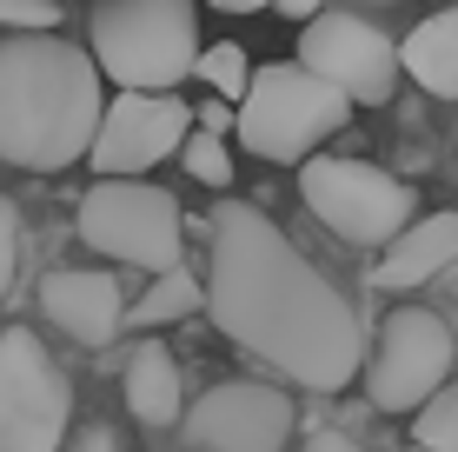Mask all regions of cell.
<instances>
[{"mask_svg": "<svg viewBox=\"0 0 458 452\" xmlns=\"http://www.w3.org/2000/svg\"><path fill=\"white\" fill-rule=\"evenodd\" d=\"M199 306H207V279H199L193 267H166V273H153V286L140 293L133 306H126V326L160 333V326H173V320H193Z\"/></svg>", "mask_w": 458, "mask_h": 452, "instance_id": "2e32d148", "label": "cell"}, {"mask_svg": "<svg viewBox=\"0 0 458 452\" xmlns=\"http://www.w3.org/2000/svg\"><path fill=\"white\" fill-rule=\"evenodd\" d=\"M60 0H0V27L7 34H60Z\"/></svg>", "mask_w": 458, "mask_h": 452, "instance_id": "ffe728a7", "label": "cell"}, {"mask_svg": "<svg viewBox=\"0 0 458 452\" xmlns=\"http://www.w3.org/2000/svg\"><path fill=\"white\" fill-rule=\"evenodd\" d=\"M199 81H207L219 100L240 107V100H246V87H252V60H246V47H240V40H213L207 54H199Z\"/></svg>", "mask_w": 458, "mask_h": 452, "instance_id": "e0dca14e", "label": "cell"}, {"mask_svg": "<svg viewBox=\"0 0 458 452\" xmlns=\"http://www.w3.org/2000/svg\"><path fill=\"white\" fill-rule=\"evenodd\" d=\"M186 133H193V114H186L180 93H114L87 160L100 180H133V174H153L160 160H173L186 147Z\"/></svg>", "mask_w": 458, "mask_h": 452, "instance_id": "8fae6325", "label": "cell"}, {"mask_svg": "<svg viewBox=\"0 0 458 452\" xmlns=\"http://www.w3.org/2000/svg\"><path fill=\"white\" fill-rule=\"evenodd\" d=\"M87 54L120 93H173L199 73V7L193 0H93Z\"/></svg>", "mask_w": 458, "mask_h": 452, "instance_id": "3957f363", "label": "cell"}, {"mask_svg": "<svg viewBox=\"0 0 458 452\" xmlns=\"http://www.w3.org/2000/svg\"><path fill=\"white\" fill-rule=\"evenodd\" d=\"M180 160H186V180H199V186H233V147H226L219 133H207V127L186 133Z\"/></svg>", "mask_w": 458, "mask_h": 452, "instance_id": "ac0fdd59", "label": "cell"}, {"mask_svg": "<svg viewBox=\"0 0 458 452\" xmlns=\"http://www.w3.org/2000/svg\"><path fill=\"white\" fill-rule=\"evenodd\" d=\"M73 386L34 326L0 333V452H67Z\"/></svg>", "mask_w": 458, "mask_h": 452, "instance_id": "ba28073f", "label": "cell"}, {"mask_svg": "<svg viewBox=\"0 0 458 452\" xmlns=\"http://www.w3.org/2000/svg\"><path fill=\"white\" fill-rule=\"evenodd\" d=\"M452 133H458V127H452Z\"/></svg>", "mask_w": 458, "mask_h": 452, "instance_id": "4316f807", "label": "cell"}, {"mask_svg": "<svg viewBox=\"0 0 458 452\" xmlns=\"http://www.w3.org/2000/svg\"><path fill=\"white\" fill-rule=\"evenodd\" d=\"M299 200L326 233L345 246H378L386 253L405 226H412V186L372 160H339V153H312L299 166Z\"/></svg>", "mask_w": 458, "mask_h": 452, "instance_id": "8992f818", "label": "cell"}, {"mask_svg": "<svg viewBox=\"0 0 458 452\" xmlns=\"http://www.w3.org/2000/svg\"><path fill=\"white\" fill-rule=\"evenodd\" d=\"M299 67L319 73L352 107H386L392 87L405 81L399 47L378 34L372 21H359V13H319L312 27H299Z\"/></svg>", "mask_w": 458, "mask_h": 452, "instance_id": "30bf717a", "label": "cell"}, {"mask_svg": "<svg viewBox=\"0 0 458 452\" xmlns=\"http://www.w3.org/2000/svg\"><path fill=\"white\" fill-rule=\"evenodd\" d=\"M452 326L432 306H392L366 353V399L378 413H425L452 386Z\"/></svg>", "mask_w": 458, "mask_h": 452, "instance_id": "52a82bcc", "label": "cell"}, {"mask_svg": "<svg viewBox=\"0 0 458 452\" xmlns=\"http://www.w3.org/2000/svg\"><path fill=\"white\" fill-rule=\"evenodd\" d=\"M106 73L60 34H0V160L27 174H67L93 153Z\"/></svg>", "mask_w": 458, "mask_h": 452, "instance_id": "7a4b0ae2", "label": "cell"}, {"mask_svg": "<svg viewBox=\"0 0 458 452\" xmlns=\"http://www.w3.org/2000/svg\"><path fill=\"white\" fill-rule=\"evenodd\" d=\"M67 452H120V439H114V426H81L67 439Z\"/></svg>", "mask_w": 458, "mask_h": 452, "instance_id": "7402d4cb", "label": "cell"}, {"mask_svg": "<svg viewBox=\"0 0 458 452\" xmlns=\"http://www.w3.org/2000/svg\"><path fill=\"white\" fill-rule=\"evenodd\" d=\"M293 426H299L293 393H279L266 380H226L186 406L173 452H279L293 439Z\"/></svg>", "mask_w": 458, "mask_h": 452, "instance_id": "9c48e42d", "label": "cell"}, {"mask_svg": "<svg viewBox=\"0 0 458 452\" xmlns=\"http://www.w3.org/2000/svg\"><path fill=\"white\" fill-rule=\"evenodd\" d=\"M73 233L114 267H140V273H166L180 267L186 246V213L166 186L153 180H100L81 193Z\"/></svg>", "mask_w": 458, "mask_h": 452, "instance_id": "5b68a950", "label": "cell"}, {"mask_svg": "<svg viewBox=\"0 0 458 452\" xmlns=\"http://www.w3.org/2000/svg\"><path fill=\"white\" fill-rule=\"evenodd\" d=\"M345 120H352V100L333 93L319 73H306L299 60H266V67H252V87L240 100V127L233 133H240V147L252 160L306 166Z\"/></svg>", "mask_w": 458, "mask_h": 452, "instance_id": "277c9868", "label": "cell"}, {"mask_svg": "<svg viewBox=\"0 0 458 452\" xmlns=\"http://www.w3.org/2000/svg\"><path fill=\"white\" fill-rule=\"evenodd\" d=\"M13 273H21V213L13 200H0V293L13 286Z\"/></svg>", "mask_w": 458, "mask_h": 452, "instance_id": "44dd1931", "label": "cell"}, {"mask_svg": "<svg viewBox=\"0 0 458 452\" xmlns=\"http://www.w3.org/2000/svg\"><path fill=\"white\" fill-rule=\"evenodd\" d=\"M399 67L432 93V100H458V7L419 21L399 47Z\"/></svg>", "mask_w": 458, "mask_h": 452, "instance_id": "9a60e30c", "label": "cell"}, {"mask_svg": "<svg viewBox=\"0 0 458 452\" xmlns=\"http://www.w3.org/2000/svg\"><path fill=\"white\" fill-rule=\"evenodd\" d=\"M279 13H286V21H319V13H326V0H279Z\"/></svg>", "mask_w": 458, "mask_h": 452, "instance_id": "cb8c5ba5", "label": "cell"}, {"mask_svg": "<svg viewBox=\"0 0 458 452\" xmlns=\"http://www.w3.org/2000/svg\"><path fill=\"white\" fill-rule=\"evenodd\" d=\"M120 393H126V413L140 419L147 432H180L186 419V386H180V360L166 353V339H140L126 353V372H120Z\"/></svg>", "mask_w": 458, "mask_h": 452, "instance_id": "5bb4252c", "label": "cell"}, {"mask_svg": "<svg viewBox=\"0 0 458 452\" xmlns=\"http://www.w3.org/2000/svg\"><path fill=\"white\" fill-rule=\"evenodd\" d=\"M445 267H458V213H425V220H412L386 253H378L372 286L412 293V286H425V279H438Z\"/></svg>", "mask_w": 458, "mask_h": 452, "instance_id": "4fadbf2b", "label": "cell"}, {"mask_svg": "<svg viewBox=\"0 0 458 452\" xmlns=\"http://www.w3.org/2000/svg\"><path fill=\"white\" fill-rule=\"evenodd\" d=\"M40 313L73 346H106L126 326V293L106 267H54L40 279Z\"/></svg>", "mask_w": 458, "mask_h": 452, "instance_id": "7c38bea8", "label": "cell"}, {"mask_svg": "<svg viewBox=\"0 0 458 452\" xmlns=\"http://www.w3.org/2000/svg\"><path fill=\"white\" fill-rule=\"evenodd\" d=\"M366 7H392V0H366Z\"/></svg>", "mask_w": 458, "mask_h": 452, "instance_id": "484cf974", "label": "cell"}, {"mask_svg": "<svg viewBox=\"0 0 458 452\" xmlns=\"http://www.w3.org/2000/svg\"><path fill=\"white\" fill-rule=\"evenodd\" d=\"M306 452H366V446H359V439H345V432H312Z\"/></svg>", "mask_w": 458, "mask_h": 452, "instance_id": "603a6c76", "label": "cell"}, {"mask_svg": "<svg viewBox=\"0 0 458 452\" xmlns=\"http://www.w3.org/2000/svg\"><path fill=\"white\" fill-rule=\"evenodd\" d=\"M207 233L213 326L259 366H273L286 386L345 393L366 366V326H359L352 300L246 200H226Z\"/></svg>", "mask_w": 458, "mask_h": 452, "instance_id": "6da1fadb", "label": "cell"}, {"mask_svg": "<svg viewBox=\"0 0 458 452\" xmlns=\"http://www.w3.org/2000/svg\"><path fill=\"white\" fill-rule=\"evenodd\" d=\"M412 432H419V446H425V452H458V380H452L445 393H438L432 406L412 419Z\"/></svg>", "mask_w": 458, "mask_h": 452, "instance_id": "d6986e66", "label": "cell"}, {"mask_svg": "<svg viewBox=\"0 0 458 452\" xmlns=\"http://www.w3.org/2000/svg\"><path fill=\"white\" fill-rule=\"evenodd\" d=\"M219 13H259V7H279V0H213Z\"/></svg>", "mask_w": 458, "mask_h": 452, "instance_id": "d4e9b609", "label": "cell"}]
</instances>
